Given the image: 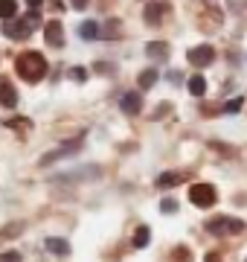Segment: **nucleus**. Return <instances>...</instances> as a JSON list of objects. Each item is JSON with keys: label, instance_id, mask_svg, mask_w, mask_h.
I'll return each instance as SVG.
<instances>
[{"label": "nucleus", "instance_id": "nucleus-3", "mask_svg": "<svg viewBox=\"0 0 247 262\" xmlns=\"http://www.w3.org/2000/svg\"><path fill=\"white\" fill-rule=\"evenodd\" d=\"M207 230H209L212 236H236V233H241V230H244V222L221 215V219H212V222H207Z\"/></svg>", "mask_w": 247, "mask_h": 262}, {"label": "nucleus", "instance_id": "nucleus-18", "mask_svg": "<svg viewBox=\"0 0 247 262\" xmlns=\"http://www.w3.org/2000/svg\"><path fill=\"white\" fill-rule=\"evenodd\" d=\"M241 105H244V99L236 96V99H230V102L224 105V114H238V111H241Z\"/></svg>", "mask_w": 247, "mask_h": 262}, {"label": "nucleus", "instance_id": "nucleus-10", "mask_svg": "<svg viewBox=\"0 0 247 262\" xmlns=\"http://www.w3.org/2000/svg\"><path fill=\"white\" fill-rule=\"evenodd\" d=\"M0 105H6V108H15L18 105V91L9 82H0Z\"/></svg>", "mask_w": 247, "mask_h": 262}, {"label": "nucleus", "instance_id": "nucleus-13", "mask_svg": "<svg viewBox=\"0 0 247 262\" xmlns=\"http://www.w3.org/2000/svg\"><path fill=\"white\" fill-rule=\"evenodd\" d=\"M154 82H157V70H154V67H149V70H143V73L137 76V84H140L143 91L154 88Z\"/></svg>", "mask_w": 247, "mask_h": 262}, {"label": "nucleus", "instance_id": "nucleus-20", "mask_svg": "<svg viewBox=\"0 0 247 262\" xmlns=\"http://www.w3.org/2000/svg\"><path fill=\"white\" fill-rule=\"evenodd\" d=\"M160 213H178V201H171V198H166V201H163L160 204Z\"/></svg>", "mask_w": 247, "mask_h": 262}, {"label": "nucleus", "instance_id": "nucleus-12", "mask_svg": "<svg viewBox=\"0 0 247 262\" xmlns=\"http://www.w3.org/2000/svg\"><path fill=\"white\" fill-rule=\"evenodd\" d=\"M47 251L64 259V256H70V245H67L64 239H47Z\"/></svg>", "mask_w": 247, "mask_h": 262}, {"label": "nucleus", "instance_id": "nucleus-21", "mask_svg": "<svg viewBox=\"0 0 247 262\" xmlns=\"http://www.w3.org/2000/svg\"><path fill=\"white\" fill-rule=\"evenodd\" d=\"M6 125H12V128H23V131L32 128V122H29V120H9Z\"/></svg>", "mask_w": 247, "mask_h": 262}, {"label": "nucleus", "instance_id": "nucleus-16", "mask_svg": "<svg viewBox=\"0 0 247 262\" xmlns=\"http://www.w3.org/2000/svg\"><path fill=\"white\" fill-rule=\"evenodd\" d=\"M181 184V175H175V172H163L160 178H157V187L166 189V187H178Z\"/></svg>", "mask_w": 247, "mask_h": 262}, {"label": "nucleus", "instance_id": "nucleus-11", "mask_svg": "<svg viewBox=\"0 0 247 262\" xmlns=\"http://www.w3.org/2000/svg\"><path fill=\"white\" fill-rule=\"evenodd\" d=\"M79 35L85 38V41H96V38L102 35V29H99V24H96V20H85V24L79 27Z\"/></svg>", "mask_w": 247, "mask_h": 262}, {"label": "nucleus", "instance_id": "nucleus-14", "mask_svg": "<svg viewBox=\"0 0 247 262\" xmlns=\"http://www.w3.org/2000/svg\"><path fill=\"white\" fill-rule=\"evenodd\" d=\"M189 94L192 96H204L207 94V79H204V76H192L189 79Z\"/></svg>", "mask_w": 247, "mask_h": 262}, {"label": "nucleus", "instance_id": "nucleus-8", "mask_svg": "<svg viewBox=\"0 0 247 262\" xmlns=\"http://www.w3.org/2000/svg\"><path fill=\"white\" fill-rule=\"evenodd\" d=\"M163 15H166V6H163V3H149V6H145V20H149V27H160Z\"/></svg>", "mask_w": 247, "mask_h": 262}, {"label": "nucleus", "instance_id": "nucleus-22", "mask_svg": "<svg viewBox=\"0 0 247 262\" xmlns=\"http://www.w3.org/2000/svg\"><path fill=\"white\" fill-rule=\"evenodd\" d=\"M70 79H76V82H85L87 73L82 70V67H73V70H70Z\"/></svg>", "mask_w": 247, "mask_h": 262}, {"label": "nucleus", "instance_id": "nucleus-19", "mask_svg": "<svg viewBox=\"0 0 247 262\" xmlns=\"http://www.w3.org/2000/svg\"><path fill=\"white\" fill-rule=\"evenodd\" d=\"M0 262H20L18 251H0Z\"/></svg>", "mask_w": 247, "mask_h": 262}, {"label": "nucleus", "instance_id": "nucleus-23", "mask_svg": "<svg viewBox=\"0 0 247 262\" xmlns=\"http://www.w3.org/2000/svg\"><path fill=\"white\" fill-rule=\"evenodd\" d=\"M70 3H73V9H85L90 0H70Z\"/></svg>", "mask_w": 247, "mask_h": 262}, {"label": "nucleus", "instance_id": "nucleus-15", "mask_svg": "<svg viewBox=\"0 0 247 262\" xmlns=\"http://www.w3.org/2000/svg\"><path fill=\"white\" fill-rule=\"evenodd\" d=\"M152 242V230L149 227H137V233H134V248H145V245Z\"/></svg>", "mask_w": 247, "mask_h": 262}, {"label": "nucleus", "instance_id": "nucleus-2", "mask_svg": "<svg viewBox=\"0 0 247 262\" xmlns=\"http://www.w3.org/2000/svg\"><path fill=\"white\" fill-rule=\"evenodd\" d=\"M38 24H41V18H38V12L32 9L27 15V18H6L3 20V35L6 38H15V41H23V38H29L35 29H38Z\"/></svg>", "mask_w": 247, "mask_h": 262}, {"label": "nucleus", "instance_id": "nucleus-24", "mask_svg": "<svg viewBox=\"0 0 247 262\" xmlns=\"http://www.w3.org/2000/svg\"><path fill=\"white\" fill-rule=\"evenodd\" d=\"M27 3H29V6H32V9H38V6H41V3H44V0H27Z\"/></svg>", "mask_w": 247, "mask_h": 262}, {"label": "nucleus", "instance_id": "nucleus-1", "mask_svg": "<svg viewBox=\"0 0 247 262\" xmlns=\"http://www.w3.org/2000/svg\"><path fill=\"white\" fill-rule=\"evenodd\" d=\"M15 70H18V76L27 79V82H41V79L47 76V61H44V56H41L38 50H27V53L18 56Z\"/></svg>", "mask_w": 247, "mask_h": 262}, {"label": "nucleus", "instance_id": "nucleus-6", "mask_svg": "<svg viewBox=\"0 0 247 262\" xmlns=\"http://www.w3.org/2000/svg\"><path fill=\"white\" fill-rule=\"evenodd\" d=\"M44 38H47L50 47L61 50L64 47V29H61V24H58V20H50L47 27H44Z\"/></svg>", "mask_w": 247, "mask_h": 262}, {"label": "nucleus", "instance_id": "nucleus-4", "mask_svg": "<svg viewBox=\"0 0 247 262\" xmlns=\"http://www.w3.org/2000/svg\"><path fill=\"white\" fill-rule=\"evenodd\" d=\"M189 198H192V204L201 207V210H207V207L215 204V187L212 184H192L189 187Z\"/></svg>", "mask_w": 247, "mask_h": 262}, {"label": "nucleus", "instance_id": "nucleus-17", "mask_svg": "<svg viewBox=\"0 0 247 262\" xmlns=\"http://www.w3.org/2000/svg\"><path fill=\"white\" fill-rule=\"evenodd\" d=\"M12 15H18V3L15 0H0V20L12 18Z\"/></svg>", "mask_w": 247, "mask_h": 262}, {"label": "nucleus", "instance_id": "nucleus-7", "mask_svg": "<svg viewBox=\"0 0 247 262\" xmlns=\"http://www.w3.org/2000/svg\"><path fill=\"white\" fill-rule=\"evenodd\" d=\"M119 111H125V114H140L143 111V99H140V94H137V91H128V94L119 96Z\"/></svg>", "mask_w": 247, "mask_h": 262}, {"label": "nucleus", "instance_id": "nucleus-5", "mask_svg": "<svg viewBox=\"0 0 247 262\" xmlns=\"http://www.w3.org/2000/svg\"><path fill=\"white\" fill-rule=\"evenodd\" d=\"M212 58H215V50L209 47V44H198V47H192L189 53H186V61L195 64V67H209Z\"/></svg>", "mask_w": 247, "mask_h": 262}, {"label": "nucleus", "instance_id": "nucleus-9", "mask_svg": "<svg viewBox=\"0 0 247 262\" xmlns=\"http://www.w3.org/2000/svg\"><path fill=\"white\" fill-rule=\"evenodd\" d=\"M145 56L154 58V61H163V58H169V44H166V41H152V44L145 47Z\"/></svg>", "mask_w": 247, "mask_h": 262}]
</instances>
